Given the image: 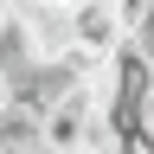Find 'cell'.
<instances>
[{
  "label": "cell",
  "instance_id": "cell-1",
  "mask_svg": "<svg viewBox=\"0 0 154 154\" xmlns=\"http://www.w3.org/2000/svg\"><path fill=\"white\" fill-rule=\"evenodd\" d=\"M116 154H154V141H148V135H128V141L116 148Z\"/></svg>",
  "mask_w": 154,
  "mask_h": 154
}]
</instances>
